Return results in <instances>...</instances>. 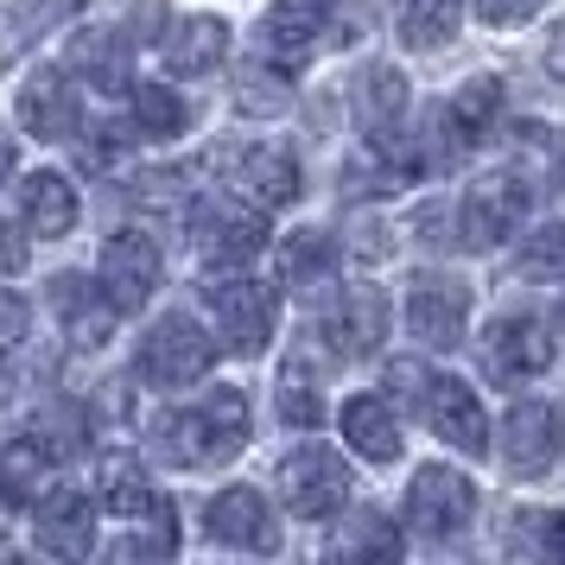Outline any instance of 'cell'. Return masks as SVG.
Here are the masks:
<instances>
[{"mask_svg": "<svg viewBox=\"0 0 565 565\" xmlns=\"http://www.w3.org/2000/svg\"><path fill=\"white\" fill-rule=\"evenodd\" d=\"M546 553L565 559V514H546Z\"/></svg>", "mask_w": 565, "mask_h": 565, "instance_id": "obj_40", "label": "cell"}, {"mask_svg": "<svg viewBox=\"0 0 565 565\" xmlns=\"http://www.w3.org/2000/svg\"><path fill=\"white\" fill-rule=\"evenodd\" d=\"M559 445H565V426H559V407L553 401H521L509 407L502 419V463H509V477H546L553 463H559Z\"/></svg>", "mask_w": 565, "mask_h": 565, "instance_id": "obj_11", "label": "cell"}, {"mask_svg": "<svg viewBox=\"0 0 565 565\" xmlns=\"http://www.w3.org/2000/svg\"><path fill=\"white\" fill-rule=\"evenodd\" d=\"M331 267H337V248H331V235H318V230L292 235L280 248V280L286 286H311V280H324Z\"/></svg>", "mask_w": 565, "mask_h": 565, "instance_id": "obj_31", "label": "cell"}, {"mask_svg": "<svg viewBox=\"0 0 565 565\" xmlns=\"http://www.w3.org/2000/svg\"><path fill=\"white\" fill-rule=\"evenodd\" d=\"M191 242L210 267H242L267 248V223H260V210H242L235 198H210L191 210Z\"/></svg>", "mask_w": 565, "mask_h": 565, "instance_id": "obj_9", "label": "cell"}, {"mask_svg": "<svg viewBox=\"0 0 565 565\" xmlns=\"http://www.w3.org/2000/svg\"><path fill=\"white\" fill-rule=\"evenodd\" d=\"M553 369V331L540 324L534 311H509L483 331V375L502 387H521Z\"/></svg>", "mask_w": 565, "mask_h": 565, "instance_id": "obj_6", "label": "cell"}, {"mask_svg": "<svg viewBox=\"0 0 565 565\" xmlns=\"http://www.w3.org/2000/svg\"><path fill=\"white\" fill-rule=\"evenodd\" d=\"M463 20V0H407V20H401V39L413 52H438Z\"/></svg>", "mask_w": 565, "mask_h": 565, "instance_id": "obj_26", "label": "cell"}, {"mask_svg": "<svg viewBox=\"0 0 565 565\" xmlns=\"http://www.w3.org/2000/svg\"><path fill=\"white\" fill-rule=\"evenodd\" d=\"M419 413H426V426H433L445 445H458V451H489V419L483 407H477V394H470V382H458V375H419Z\"/></svg>", "mask_w": 565, "mask_h": 565, "instance_id": "obj_12", "label": "cell"}, {"mask_svg": "<svg viewBox=\"0 0 565 565\" xmlns=\"http://www.w3.org/2000/svg\"><path fill=\"white\" fill-rule=\"evenodd\" d=\"M223 52H230V26L223 20H179L172 26V39H166V71L172 77H204V71H216L223 64Z\"/></svg>", "mask_w": 565, "mask_h": 565, "instance_id": "obj_23", "label": "cell"}, {"mask_svg": "<svg viewBox=\"0 0 565 565\" xmlns=\"http://www.w3.org/2000/svg\"><path fill=\"white\" fill-rule=\"evenodd\" d=\"M32 534H39V553H52V559H83L89 546H96V514H89V495L77 489H52V495H39L32 502Z\"/></svg>", "mask_w": 565, "mask_h": 565, "instance_id": "obj_16", "label": "cell"}, {"mask_svg": "<svg viewBox=\"0 0 565 565\" xmlns=\"http://www.w3.org/2000/svg\"><path fill=\"white\" fill-rule=\"evenodd\" d=\"M337 553L343 559H394L401 553V534H394V521L375 509L350 514V527H343V540H337Z\"/></svg>", "mask_w": 565, "mask_h": 565, "instance_id": "obj_30", "label": "cell"}, {"mask_svg": "<svg viewBox=\"0 0 565 565\" xmlns=\"http://www.w3.org/2000/svg\"><path fill=\"white\" fill-rule=\"evenodd\" d=\"M71 7H77V0H20V20H13V26H7V39H0V64L20 52V45H32L45 26H57Z\"/></svg>", "mask_w": 565, "mask_h": 565, "instance_id": "obj_33", "label": "cell"}, {"mask_svg": "<svg viewBox=\"0 0 565 565\" xmlns=\"http://www.w3.org/2000/svg\"><path fill=\"white\" fill-rule=\"evenodd\" d=\"M463 318H470V292H463V280H451V274H419L407 292V324L419 343H433V350H451V343H463Z\"/></svg>", "mask_w": 565, "mask_h": 565, "instance_id": "obj_13", "label": "cell"}, {"mask_svg": "<svg viewBox=\"0 0 565 565\" xmlns=\"http://www.w3.org/2000/svg\"><path fill=\"white\" fill-rule=\"evenodd\" d=\"M134 128L147 134V140H179L191 128V108L166 89V83H140L134 89Z\"/></svg>", "mask_w": 565, "mask_h": 565, "instance_id": "obj_25", "label": "cell"}, {"mask_svg": "<svg viewBox=\"0 0 565 565\" xmlns=\"http://www.w3.org/2000/svg\"><path fill=\"white\" fill-rule=\"evenodd\" d=\"M20 210H26V230L32 235H52V242H64V235L77 230V191L64 184V172H32L26 184H20Z\"/></svg>", "mask_w": 565, "mask_h": 565, "instance_id": "obj_21", "label": "cell"}, {"mask_svg": "<svg viewBox=\"0 0 565 565\" xmlns=\"http://www.w3.org/2000/svg\"><path fill=\"white\" fill-rule=\"evenodd\" d=\"M534 204V184L521 172H483L458 204V242L463 248H502Z\"/></svg>", "mask_w": 565, "mask_h": 565, "instance_id": "obj_3", "label": "cell"}, {"mask_svg": "<svg viewBox=\"0 0 565 565\" xmlns=\"http://www.w3.org/2000/svg\"><path fill=\"white\" fill-rule=\"evenodd\" d=\"M159 274H166V260H159V242L153 235H140V230H121V235H108V248H103V292H108V306L121 311H140L147 299L159 292Z\"/></svg>", "mask_w": 565, "mask_h": 565, "instance_id": "obj_10", "label": "cell"}, {"mask_svg": "<svg viewBox=\"0 0 565 565\" xmlns=\"http://www.w3.org/2000/svg\"><path fill=\"white\" fill-rule=\"evenodd\" d=\"M26 267V242H20V230L0 216V274H20Z\"/></svg>", "mask_w": 565, "mask_h": 565, "instance_id": "obj_37", "label": "cell"}, {"mask_svg": "<svg viewBox=\"0 0 565 565\" xmlns=\"http://www.w3.org/2000/svg\"><path fill=\"white\" fill-rule=\"evenodd\" d=\"M343 438H350V451L369 463H394L401 458V419L387 407L382 394H356L350 407H343Z\"/></svg>", "mask_w": 565, "mask_h": 565, "instance_id": "obj_20", "label": "cell"}, {"mask_svg": "<svg viewBox=\"0 0 565 565\" xmlns=\"http://www.w3.org/2000/svg\"><path fill=\"white\" fill-rule=\"evenodd\" d=\"M230 184L260 210H286L299 198V159L286 153V147H248L230 166Z\"/></svg>", "mask_w": 565, "mask_h": 565, "instance_id": "obj_18", "label": "cell"}, {"mask_svg": "<svg viewBox=\"0 0 565 565\" xmlns=\"http://www.w3.org/2000/svg\"><path fill=\"white\" fill-rule=\"evenodd\" d=\"M356 115H362V134L369 140H394V134L407 128V83L401 71H387V64H369L356 83Z\"/></svg>", "mask_w": 565, "mask_h": 565, "instance_id": "obj_22", "label": "cell"}, {"mask_svg": "<svg viewBox=\"0 0 565 565\" xmlns=\"http://www.w3.org/2000/svg\"><path fill=\"white\" fill-rule=\"evenodd\" d=\"M71 64L89 71L103 89H115V83H128V39H115V32H83L77 45H71Z\"/></svg>", "mask_w": 565, "mask_h": 565, "instance_id": "obj_29", "label": "cell"}, {"mask_svg": "<svg viewBox=\"0 0 565 565\" xmlns=\"http://www.w3.org/2000/svg\"><path fill=\"white\" fill-rule=\"evenodd\" d=\"M280 502L299 521H337V509L350 502V463L331 445H299L280 463Z\"/></svg>", "mask_w": 565, "mask_h": 565, "instance_id": "obj_4", "label": "cell"}, {"mask_svg": "<svg viewBox=\"0 0 565 565\" xmlns=\"http://www.w3.org/2000/svg\"><path fill=\"white\" fill-rule=\"evenodd\" d=\"M546 71H553V77L565 83V26L553 32V39H546Z\"/></svg>", "mask_w": 565, "mask_h": 565, "instance_id": "obj_39", "label": "cell"}, {"mask_svg": "<svg viewBox=\"0 0 565 565\" xmlns=\"http://www.w3.org/2000/svg\"><path fill=\"white\" fill-rule=\"evenodd\" d=\"M235 108H242V115H286V108H292V89H286L280 64H242V77H235Z\"/></svg>", "mask_w": 565, "mask_h": 565, "instance_id": "obj_27", "label": "cell"}, {"mask_svg": "<svg viewBox=\"0 0 565 565\" xmlns=\"http://www.w3.org/2000/svg\"><path fill=\"white\" fill-rule=\"evenodd\" d=\"M115 153H121V134L103 128L96 140H89V147H83V166H89V172H108V159H115Z\"/></svg>", "mask_w": 565, "mask_h": 565, "instance_id": "obj_38", "label": "cell"}, {"mask_svg": "<svg viewBox=\"0 0 565 565\" xmlns=\"http://www.w3.org/2000/svg\"><path fill=\"white\" fill-rule=\"evenodd\" d=\"M134 362H140V382L184 387V382H198L210 362H216V350H210V337H204V324H198V318L172 311V318H159L153 331L140 337Z\"/></svg>", "mask_w": 565, "mask_h": 565, "instance_id": "obj_5", "label": "cell"}, {"mask_svg": "<svg viewBox=\"0 0 565 565\" xmlns=\"http://www.w3.org/2000/svg\"><path fill=\"white\" fill-rule=\"evenodd\" d=\"M280 419L286 426H318L324 419V387H318L306 356H292L280 369Z\"/></svg>", "mask_w": 565, "mask_h": 565, "instance_id": "obj_28", "label": "cell"}, {"mask_svg": "<svg viewBox=\"0 0 565 565\" xmlns=\"http://www.w3.org/2000/svg\"><path fill=\"white\" fill-rule=\"evenodd\" d=\"M521 274H565V223L540 230L527 248H521Z\"/></svg>", "mask_w": 565, "mask_h": 565, "instance_id": "obj_34", "label": "cell"}, {"mask_svg": "<svg viewBox=\"0 0 565 565\" xmlns=\"http://www.w3.org/2000/svg\"><path fill=\"white\" fill-rule=\"evenodd\" d=\"M477 514V483L463 477L458 463H426L407 489V521L419 527L426 540H451L470 527Z\"/></svg>", "mask_w": 565, "mask_h": 565, "instance_id": "obj_8", "label": "cell"}, {"mask_svg": "<svg viewBox=\"0 0 565 565\" xmlns=\"http://www.w3.org/2000/svg\"><path fill=\"white\" fill-rule=\"evenodd\" d=\"M103 502H108V514H121V521H140V514H159V509H166V502L153 495V483H147L134 463H108Z\"/></svg>", "mask_w": 565, "mask_h": 565, "instance_id": "obj_32", "label": "cell"}, {"mask_svg": "<svg viewBox=\"0 0 565 565\" xmlns=\"http://www.w3.org/2000/svg\"><path fill=\"white\" fill-rule=\"evenodd\" d=\"M362 32H375V0H280L260 20V52L292 77L318 45H356Z\"/></svg>", "mask_w": 565, "mask_h": 565, "instance_id": "obj_1", "label": "cell"}, {"mask_svg": "<svg viewBox=\"0 0 565 565\" xmlns=\"http://www.w3.org/2000/svg\"><path fill=\"white\" fill-rule=\"evenodd\" d=\"M52 306H57L64 337H71L77 350H103L108 337H115V324H121V311L108 306V292L89 280V274H57L52 280Z\"/></svg>", "mask_w": 565, "mask_h": 565, "instance_id": "obj_15", "label": "cell"}, {"mask_svg": "<svg viewBox=\"0 0 565 565\" xmlns=\"http://www.w3.org/2000/svg\"><path fill=\"white\" fill-rule=\"evenodd\" d=\"M0 179H13V140L0 134Z\"/></svg>", "mask_w": 565, "mask_h": 565, "instance_id": "obj_41", "label": "cell"}, {"mask_svg": "<svg viewBox=\"0 0 565 565\" xmlns=\"http://www.w3.org/2000/svg\"><path fill=\"white\" fill-rule=\"evenodd\" d=\"M52 483V451L39 445V438H20V445H7L0 451V495L13 502V509H32L39 495Z\"/></svg>", "mask_w": 565, "mask_h": 565, "instance_id": "obj_24", "label": "cell"}, {"mask_svg": "<svg viewBox=\"0 0 565 565\" xmlns=\"http://www.w3.org/2000/svg\"><path fill=\"white\" fill-rule=\"evenodd\" d=\"M204 527H210V540L248 546V553H274V546H280V527H274V514H267V502H260L255 489H223V495H210Z\"/></svg>", "mask_w": 565, "mask_h": 565, "instance_id": "obj_17", "label": "cell"}, {"mask_svg": "<svg viewBox=\"0 0 565 565\" xmlns=\"http://www.w3.org/2000/svg\"><path fill=\"white\" fill-rule=\"evenodd\" d=\"M153 445L166 463L179 470H204V463H230L242 445H248V401L235 387H216L204 394L198 407L184 413H166L153 426Z\"/></svg>", "mask_w": 565, "mask_h": 565, "instance_id": "obj_2", "label": "cell"}, {"mask_svg": "<svg viewBox=\"0 0 565 565\" xmlns=\"http://www.w3.org/2000/svg\"><path fill=\"white\" fill-rule=\"evenodd\" d=\"M26 299L20 292H0V356H13L20 343H26Z\"/></svg>", "mask_w": 565, "mask_h": 565, "instance_id": "obj_35", "label": "cell"}, {"mask_svg": "<svg viewBox=\"0 0 565 565\" xmlns=\"http://www.w3.org/2000/svg\"><path fill=\"white\" fill-rule=\"evenodd\" d=\"M210 311H216V337L230 343L235 356H260L267 350V337L280 324V292L260 280H223L204 292Z\"/></svg>", "mask_w": 565, "mask_h": 565, "instance_id": "obj_7", "label": "cell"}, {"mask_svg": "<svg viewBox=\"0 0 565 565\" xmlns=\"http://www.w3.org/2000/svg\"><path fill=\"white\" fill-rule=\"evenodd\" d=\"M534 13H540V0H477L483 26H527Z\"/></svg>", "mask_w": 565, "mask_h": 565, "instance_id": "obj_36", "label": "cell"}, {"mask_svg": "<svg viewBox=\"0 0 565 565\" xmlns=\"http://www.w3.org/2000/svg\"><path fill=\"white\" fill-rule=\"evenodd\" d=\"M77 89L64 71H39V77L20 89V128L39 134V140H71L77 134Z\"/></svg>", "mask_w": 565, "mask_h": 565, "instance_id": "obj_19", "label": "cell"}, {"mask_svg": "<svg viewBox=\"0 0 565 565\" xmlns=\"http://www.w3.org/2000/svg\"><path fill=\"white\" fill-rule=\"evenodd\" d=\"M324 343H331V356L343 362H362L369 350H382L387 343V299L375 286H350L331 311H324Z\"/></svg>", "mask_w": 565, "mask_h": 565, "instance_id": "obj_14", "label": "cell"}]
</instances>
